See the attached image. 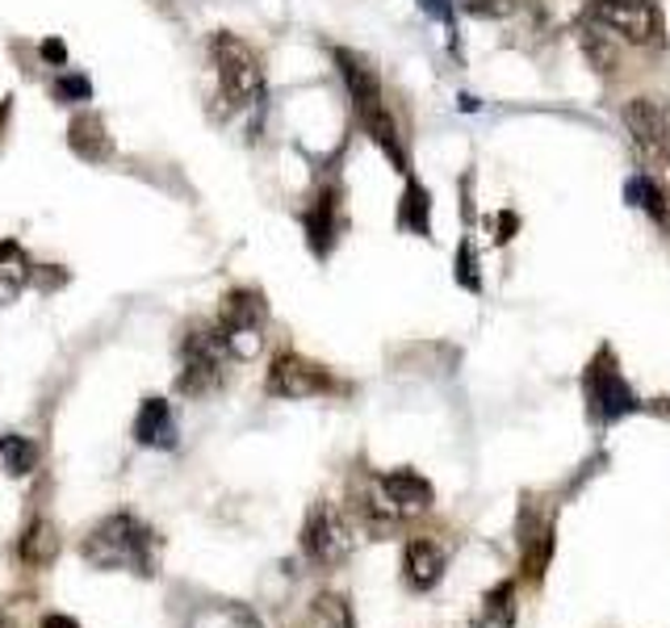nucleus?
I'll use <instances>...</instances> for the list:
<instances>
[{"label": "nucleus", "mask_w": 670, "mask_h": 628, "mask_svg": "<svg viewBox=\"0 0 670 628\" xmlns=\"http://www.w3.org/2000/svg\"><path fill=\"white\" fill-rule=\"evenodd\" d=\"M84 562L96 570H126V574H152L155 566V536L147 524L134 515H110L101 519L93 533L84 536Z\"/></svg>", "instance_id": "f257e3e1"}, {"label": "nucleus", "mask_w": 670, "mask_h": 628, "mask_svg": "<svg viewBox=\"0 0 670 628\" xmlns=\"http://www.w3.org/2000/svg\"><path fill=\"white\" fill-rule=\"evenodd\" d=\"M336 63H340V76H344L348 84L352 110H357L361 126L369 131V138L390 155L394 168L406 172V152H402L399 126H394V117H390V110H385V101H382V80H378V72H373L361 55H352V51H336Z\"/></svg>", "instance_id": "f03ea898"}, {"label": "nucleus", "mask_w": 670, "mask_h": 628, "mask_svg": "<svg viewBox=\"0 0 670 628\" xmlns=\"http://www.w3.org/2000/svg\"><path fill=\"white\" fill-rule=\"evenodd\" d=\"M214 63H218V89L230 105H256L265 96V72L260 59L251 55V47L235 39V34H218L214 39Z\"/></svg>", "instance_id": "7ed1b4c3"}, {"label": "nucleus", "mask_w": 670, "mask_h": 628, "mask_svg": "<svg viewBox=\"0 0 670 628\" xmlns=\"http://www.w3.org/2000/svg\"><path fill=\"white\" fill-rule=\"evenodd\" d=\"M583 390H587V411H591L599 423H616V419H625L637 411V394L629 390L625 373L616 369L612 348H599V357L587 364Z\"/></svg>", "instance_id": "20e7f679"}, {"label": "nucleus", "mask_w": 670, "mask_h": 628, "mask_svg": "<svg viewBox=\"0 0 670 628\" xmlns=\"http://www.w3.org/2000/svg\"><path fill=\"white\" fill-rule=\"evenodd\" d=\"M625 134H629L632 152L646 164H667L670 159V110L653 96H632L625 105Z\"/></svg>", "instance_id": "39448f33"}, {"label": "nucleus", "mask_w": 670, "mask_h": 628, "mask_svg": "<svg viewBox=\"0 0 670 628\" xmlns=\"http://www.w3.org/2000/svg\"><path fill=\"white\" fill-rule=\"evenodd\" d=\"M265 302H260V294H244V289H235L227 302H223V323H218V336L227 343L230 357H239V361H251L256 352H260V343H265Z\"/></svg>", "instance_id": "423d86ee"}, {"label": "nucleus", "mask_w": 670, "mask_h": 628, "mask_svg": "<svg viewBox=\"0 0 670 628\" xmlns=\"http://www.w3.org/2000/svg\"><path fill=\"white\" fill-rule=\"evenodd\" d=\"M591 18L637 47L662 39V13L653 0H591Z\"/></svg>", "instance_id": "0eeeda50"}, {"label": "nucleus", "mask_w": 670, "mask_h": 628, "mask_svg": "<svg viewBox=\"0 0 670 628\" xmlns=\"http://www.w3.org/2000/svg\"><path fill=\"white\" fill-rule=\"evenodd\" d=\"M432 507V482H423L411 470H394L373 482V512H382L385 519L399 515H420Z\"/></svg>", "instance_id": "6e6552de"}, {"label": "nucleus", "mask_w": 670, "mask_h": 628, "mask_svg": "<svg viewBox=\"0 0 670 628\" xmlns=\"http://www.w3.org/2000/svg\"><path fill=\"white\" fill-rule=\"evenodd\" d=\"M227 357V343L218 331H193L189 340H185V369H181V394H206L214 381H218V364Z\"/></svg>", "instance_id": "1a4fd4ad"}, {"label": "nucleus", "mask_w": 670, "mask_h": 628, "mask_svg": "<svg viewBox=\"0 0 670 628\" xmlns=\"http://www.w3.org/2000/svg\"><path fill=\"white\" fill-rule=\"evenodd\" d=\"M302 549H307L310 562L336 566V562H344L348 549H352V536H348V528L340 524V515L331 512V507H315L307 528H302Z\"/></svg>", "instance_id": "9d476101"}, {"label": "nucleus", "mask_w": 670, "mask_h": 628, "mask_svg": "<svg viewBox=\"0 0 670 628\" xmlns=\"http://www.w3.org/2000/svg\"><path fill=\"white\" fill-rule=\"evenodd\" d=\"M327 385V373L319 364L302 361V357H277L272 361V373H268V394L277 399H310V394H323Z\"/></svg>", "instance_id": "9b49d317"}, {"label": "nucleus", "mask_w": 670, "mask_h": 628, "mask_svg": "<svg viewBox=\"0 0 670 628\" xmlns=\"http://www.w3.org/2000/svg\"><path fill=\"white\" fill-rule=\"evenodd\" d=\"M340 235V193L336 189H323L307 209V244L315 256H327L331 244Z\"/></svg>", "instance_id": "f8f14e48"}, {"label": "nucleus", "mask_w": 670, "mask_h": 628, "mask_svg": "<svg viewBox=\"0 0 670 628\" xmlns=\"http://www.w3.org/2000/svg\"><path fill=\"white\" fill-rule=\"evenodd\" d=\"M134 440L143 449H173L176 444V419L173 406L164 399H147L138 406V419H134Z\"/></svg>", "instance_id": "ddd939ff"}, {"label": "nucleus", "mask_w": 670, "mask_h": 628, "mask_svg": "<svg viewBox=\"0 0 670 628\" xmlns=\"http://www.w3.org/2000/svg\"><path fill=\"white\" fill-rule=\"evenodd\" d=\"M402 570H406V583H411L415 590H432L444 574L441 545H432V541H411V545H406V562H402Z\"/></svg>", "instance_id": "4468645a"}, {"label": "nucleus", "mask_w": 670, "mask_h": 628, "mask_svg": "<svg viewBox=\"0 0 670 628\" xmlns=\"http://www.w3.org/2000/svg\"><path fill=\"white\" fill-rule=\"evenodd\" d=\"M68 143H72V152H76L80 159H93V164H101L105 155L114 152V143H110V134H105V122L96 114H80L76 122H72V131H68Z\"/></svg>", "instance_id": "2eb2a0df"}, {"label": "nucleus", "mask_w": 670, "mask_h": 628, "mask_svg": "<svg viewBox=\"0 0 670 628\" xmlns=\"http://www.w3.org/2000/svg\"><path fill=\"white\" fill-rule=\"evenodd\" d=\"M30 286V260H25V251L18 244H0V306L18 302L21 289Z\"/></svg>", "instance_id": "dca6fc26"}, {"label": "nucleus", "mask_w": 670, "mask_h": 628, "mask_svg": "<svg viewBox=\"0 0 670 628\" xmlns=\"http://www.w3.org/2000/svg\"><path fill=\"white\" fill-rule=\"evenodd\" d=\"M474 628H516V583H498L486 599Z\"/></svg>", "instance_id": "f3484780"}, {"label": "nucleus", "mask_w": 670, "mask_h": 628, "mask_svg": "<svg viewBox=\"0 0 670 628\" xmlns=\"http://www.w3.org/2000/svg\"><path fill=\"white\" fill-rule=\"evenodd\" d=\"M399 227L411 230V235H432V197L423 185H406L402 193V206H399Z\"/></svg>", "instance_id": "a211bd4d"}, {"label": "nucleus", "mask_w": 670, "mask_h": 628, "mask_svg": "<svg viewBox=\"0 0 670 628\" xmlns=\"http://www.w3.org/2000/svg\"><path fill=\"white\" fill-rule=\"evenodd\" d=\"M293 628H352V616H348V604L336 599V595H319L307 608V616Z\"/></svg>", "instance_id": "6ab92c4d"}, {"label": "nucleus", "mask_w": 670, "mask_h": 628, "mask_svg": "<svg viewBox=\"0 0 670 628\" xmlns=\"http://www.w3.org/2000/svg\"><path fill=\"white\" fill-rule=\"evenodd\" d=\"M625 202H629V206H641L653 223H667V197H662V189L653 185L650 176H641V172L629 176V181H625Z\"/></svg>", "instance_id": "aec40b11"}, {"label": "nucleus", "mask_w": 670, "mask_h": 628, "mask_svg": "<svg viewBox=\"0 0 670 628\" xmlns=\"http://www.w3.org/2000/svg\"><path fill=\"white\" fill-rule=\"evenodd\" d=\"M0 465H4L13 477L34 474V465H39V444L25 436H0Z\"/></svg>", "instance_id": "412c9836"}, {"label": "nucleus", "mask_w": 670, "mask_h": 628, "mask_svg": "<svg viewBox=\"0 0 670 628\" xmlns=\"http://www.w3.org/2000/svg\"><path fill=\"white\" fill-rule=\"evenodd\" d=\"M59 549V536L55 528L47 524V519H39V524H30V533L21 536V557L30 562V566H42V562H51Z\"/></svg>", "instance_id": "4be33fe9"}, {"label": "nucleus", "mask_w": 670, "mask_h": 628, "mask_svg": "<svg viewBox=\"0 0 670 628\" xmlns=\"http://www.w3.org/2000/svg\"><path fill=\"white\" fill-rule=\"evenodd\" d=\"M55 101H63V105H80V101H89L93 96V84H89V76H76V72H63V76L55 80Z\"/></svg>", "instance_id": "5701e85b"}, {"label": "nucleus", "mask_w": 670, "mask_h": 628, "mask_svg": "<svg viewBox=\"0 0 670 628\" xmlns=\"http://www.w3.org/2000/svg\"><path fill=\"white\" fill-rule=\"evenodd\" d=\"M457 281L465 289H474V294H478L482 289V277H478V256H474V244H470V239H465V244H461V251H457Z\"/></svg>", "instance_id": "b1692460"}, {"label": "nucleus", "mask_w": 670, "mask_h": 628, "mask_svg": "<svg viewBox=\"0 0 670 628\" xmlns=\"http://www.w3.org/2000/svg\"><path fill=\"white\" fill-rule=\"evenodd\" d=\"M465 9L474 18H512L519 9V0H465Z\"/></svg>", "instance_id": "393cba45"}, {"label": "nucleus", "mask_w": 670, "mask_h": 628, "mask_svg": "<svg viewBox=\"0 0 670 628\" xmlns=\"http://www.w3.org/2000/svg\"><path fill=\"white\" fill-rule=\"evenodd\" d=\"M583 47H587V59H591L595 68H599V72H612V51H608V47H604V39H599V34H591V30H587V39H583Z\"/></svg>", "instance_id": "a878e982"}, {"label": "nucleus", "mask_w": 670, "mask_h": 628, "mask_svg": "<svg viewBox=\"0 0 670 628\" xmlns=\"http://www.w3.org/2000/svg\"><path fill=\"white\" fill-rule=\"evenodd\" d=\"M423 13H432L436 21H453V4L449 0H420Z\"/></svg>", "instance_id": "bb28decb"}, {"label": "nucleus", "mask_w": 670, "mask_h": 628, "mask_svg": "<svg viewBox=\"0 0 670 628\" xmlns=\"http://www.w3.org/2000/svg\"><path fill=\"white\" fill-rule=\"evenodd\" d=\"M42 59H51L55 68H63V63H68V51H63V42H59V39L42 42Z\"/></svg>", "instance_id": "cd10ccee"}, {"label": "nucleus", "mask_w": 670, "mask_h": 628, "mask_svg": "<svg viewBox=\"0 0 670 628\" xmlns=\"http://www.w3.org/2000/svg\"><path fill=\"white\" fill-rule=\"evenodd\" d=\"M516 235V214H498V244H507Z\"/></svg>", "instance_id": "c85d7f7f"}, {"label": "nucleus", "mask_w": 670, "mask_h": 628, "mask_svg": "<svg viewBox=\"0 0 670 628\" xmlns=\"http://www.w3.org/2000/svg\"><path fill=\"white\" fill-rule=\"evenodd\" d=\"M42 628H80L72 616H42Z\"/></svg>", "instance_id": "c756f323"}]
</instances>
